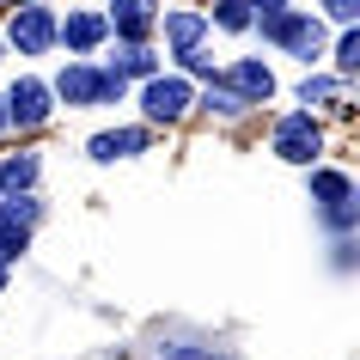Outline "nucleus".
I'll list each match as a JSON object with an SVG mask.
<instances>
[{
    "label": "nucleus",
    "mask_w": 360,
    "mask_h": 360,
    "mask_svg": "<svg viewBox=\"0 0 360 360\" xmlns=\"http://www.w3.org/2000/svg\"><path fill=\"white\" fill-rule=\"evenodd\" d=\"M257 25H263V37H275L281 49H293V56H305V61L323 49V25L305 19V13H263Z\"/></svg>",
    "instance_id": "obj_1"
},
{
    "label": "nucleus",
    "mask_w": 360,
    "mask_h": 360,
    "mask_svg": "<svg viewBox=\"0 0 360 360\" xmlns=\"http://www.w3.org/2000/svg\"><path fill=\"white\" fill-rule=\"evenodd\" d=\"M318 147H323V134H318V122H311V110L281 116V129H275V153H281L287 165H311Z\"/></svg>",
    "instance_id": "obj_2"
},
{
    "label": "nucleus",
    "mask_w": 360,
    "mask_h": 360,
    "mask_svg": "<svg viewBox=\"0 0 360 360\" xmlns=\"http://www.w3.org/2000/svg\"><path fill=\"white\" fill-rule=\"evenodd\" d=\"M0 104H6V122H19V129H43L49 122V86L43 79H19Z\"/></svg>",
    "instance_id": "obj_3"
},
{
    "label": "nucleus",
    "mask_w": 360,
    "mask_h": 360,
    "mask_svg": "<svg viewBox=\"0 0 360 360\" xmlns=\"http://www.w3.org/2000/svg\"><path fill=\"white\" fill-rule=\"evenodd\" d=\"M61 98H68V104H104V98H122V74L68 68V74H61Z\"/></svg>",
    "instance_id": "obj_4"
},
{
    "label": "nucleus",
    "mask_w": 360,
    "mask_h": 360,
    "mask_svg": "<svg viewBox=\"0 0 360 360\" xmlns=\"http://www.w3.org/2000/svg\"><path fill=\"white\" fill-rule=\"evenodd\" d=\"M141 110H147L153 122H177V116L190 110V86H184V79H147Z\"/></svg>",
    "instance_id": "obj_5"
},
{
    "label": "nucleus",
    "mask_w": 360,
    "mask_h": 360,
    "mask_svg": "<svg viewBox=\"0 0 360 360\" xmlns=\"http://www.w3.org/2000/svg\"><path fill=\"white\" fill-rule=\"evenodd\" d=\"M13 43H19L25 56H43V49L56 43V19H49L43 6H19V19H13Z\"/></svg>",
    "instance_id": "obj_6"
},
{
    "label": "nucleus",
    "mask_w": 360,
    "mask_h": 360,
    "mask_svg": "<svg viewBox=\"0 0 360 360\" xmlns=\"http://www.w3.org/2000/svg\"><path fill=\"white\" fill-rule=\"evenodd\" d=\"M232 92L245 98V104H263L275 92V74H269L263 61H232Z\"/></svg>",
    "instance_id": "obj_7"
},
{
    "label": "nucleus",
    "mask_w": 360,
    "mask_h": 360,
    "mask_svg": "<svg viewBox=\"0 0 360 360\" xmlns=\"http://www.w3.org/2000/svg\"><path fill=\"white\" fill-rule=\"evenodd\" d=\"M104 31H110V25H104V13H74V19L61 25L68 49H79V56H86V49H98V43H104Z\"/></svg>",
    "instance_id": "obj_8"
},
{
    "label": "nucleus",
    "mask_w": 360,
    "mask_h": 360,
    "mask_svg": "<svg viewBox=\"0 0 360 360\" xmlns=\"http://www.w3.org/2000/svg\"><path fill=\"white\" fill-rule=\"evenodd\" d=\"M141 147H147V134H141V129H116V134H98V141H92V159L110 165V159H134Z\"/></svg>",
    "instance_id": "obj_9"
},
{
    "label": "nucleus",
    "mask_w": 360,
    "mask_h": 360,
    "mask_svg": "<svg viewBox=\"0 0 360 360\" xmlns=\"http://www.w3.org/2000/svg\"><path fill=\"white\" fill-rule=\"evenodd\" d=\"M311 195H318L330 214H336V208H354V184H348L342 171H318V177H311Z\"/></svg>",
    "instance_id": "obj_10"
},
{
    "label": "nucleus",
    "mask_w": 360,
    "mask_h": 360,
    "mask_svg": "<svg viewBox=\"0 0 360 360\" xmlns=\"http://www.w3.org/2000/svg\"><path fill=\"white\" fill-rule=\"evenodd\" d=\"M110 25L122 31V37H141L153 25V0H110Z\"/></svg>",
    "instance_id": "obj_11"
},
{
    "label": "nucleus",
    "mask_w": 360,
    "mask_h": 360,
    "mask_svg": "<svg viewBox=\"0 0 360 360\" xmlns=\"http://www.w3.org/2000/svg\"><path fill=\"white\" fill-rule=\"evenodd\" d=\"M165 37L177 43L184 56H190L195 43H202V13H171V19H165Z\"/></svg>",
    "instance_id": "obj_12"
},
{
    "label": "nucleus",
    "mask_w": 360,
    "mask_h": 360,
    "mask_svg": "<svg viewBox=\"0 0 360 360\" xmlns=\"http://www.w3.org/2000/svg\"><path fill=\"white\" fill-rule=\"evenodd\" d=\"M214 19L226 25V31H245L250 25V0H214Z\"/></svg>",
    "instance_id": "obj_13"
},
{
    "label": "nucleus",
    "mask_w": 360,
    "mask_h": 360,
    "mask_svg": "<svg viewBox=\"0 0 360 360\" xmlns=\"http://www.w3.org/2000/svg\"><path fill=\"white\" fill-rule=\"evenodd\" d=\"M110 74H153V56L141 49V43H129V49L110 61Z\"/></svg>",
    "instance_id": "obj_14"
},
{
    "label": "nucleus",
    "mask_w": 360,
    "mask_h": 360,
    "mask_svg": "<svg viewBox=\"0 0 360 360\" xmlns=\"http://www.w3.org/2000/svg\"><path fill=\"white\" fill-rule=\"evenodd\" d=\"M202 104H208V110H220V116H238V110H245V98L232 92V86H208V98H202Z\"/></svg>",
    "instance_id": "obj_15"
},
{
    "label": "nucleus",
    "mask_w": 360,
    "mask_h": 360,
    "mask_svg": "<svg viewBox=\"0 0 360 360\" xmlns=\"http://www.w3.org/2000/svg\"><path fill=\"white\" fill-rule=\"evenodd\" d=\"M31 177H37V159H6L0 165V184H13V190H25Z\"/></svg>",
    "instance_id": "obj_16"
},
{
    "label": "nucleus",
    "mask_w": 360,
    "mask_h": 360,
    "mask_svg": "<svg viewBox=\"0 0 360 360\" xmlns=\"http://www.w3.org/2000/svg\"><path fill=\"white\" fill-rule=\"evenodd\" d=\"M19 250H25V226H6V220H0V269L13 263Z\"/></svg>",
    "instance_id": "obj_17"
},
{
    "label": "nucleus",
    "mask_w": 360,
    "mask_h": 360,
    "mask_svg": "<svg viewBox=\"0 0 360 360\" xmlns=\"http://www.w3.org/2000/svg\"><path fill=\"white\" fill-rule=\"evenodd\" d=\"M336 92H342L336 79H305V86H300V98H305V104H330Z\"/></svg>",
    "instance_id": "obj_18"
},
{
    "label": "nucleus",
    "mask_w": 360,
    "mask_h": 360,
    "mask_svg": "<svg viewBox=\"0 0 360 360\" xmlns=\"http://www.w3.org/2000/svg\"><path fill=\"white\" fill-rule=\"evenodd\" d=\"M336 68H342V74H354V68H360V37H354V31L336 43Z\"/></svg>",
    "instance_id": "obj_19"
},
{
    "label": "nucleus",
    "mask_w": 360,
    "mask_h": 360,
    "mask_svg": "<svg viewBox=\"0 0 360 360\" xmlns=\"http://www.w3.org/2000/svg\"><path fill=\"white\" fill-rule=\"evenodd\" d=\"M153 360H226V354H214V348H159Z\"/></svg>",
    "instance_id": "obj_20"
},
{
    "label": "nucleus",
    "mask_w": 360,
    "mask_h": 360,
    "mask_svg": "<svg viewBox=\"0 0 360 360\" xmlns=\"http://www.w3.org/2000/svg\"><path fill=\"white\" fill-rule=\"evenodd\" d=\"M323 13H330V19H342V25H348V19H354V13H360V0H323Z\"/></svg>",
    "instance_id": "obj_21"
},
{
    "label": "nucleus",
    "mask_w": 360,
    "mask_h": 360,
    "mask_svg": "<svg viewBox=\"0 0 360 360\" xmlns=\"http://www.w3.org/2000/svg\"><path fill=\"white\" fill-rule=\"evenodd\" d=\"M257 6H263V13H287V0H257Z\"/></svg>",
    "instance_id": "obj_22"
},
{
    "label": "nucleus",
    "mask_w": 360,
    "mask_h": 360,
    "mask_svg": "<svg viewBox=\"0 0 360 360\" xmlns=\"http://www.w3.org/2000/svg\"><path fill=\"white\" fill-rule=\"evenodd\" d=\"M0 134H6V104H0Z\"/></svg>",
    "instance_id": "obj_23"
},
{
    "label": "nucleus",
    "mask_w": 360,
    "mask_h": 360,
    "mask_svg": "<svg viewBox=\"0 0 360 360\" xmlns=\"http://www.w3.org/2000/svg\"><path fill=\"white\" fill-rule=\"evenodd\" d=\"M0 287H6V269H0Z\"/></svg>",
    "instance_id": "obj_24"
}]
</instances>
